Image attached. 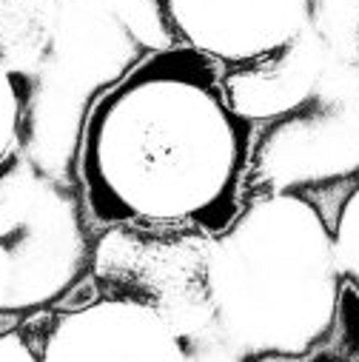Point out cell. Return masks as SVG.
I'll return each instance as SVG.
<instances>
[{"mask_svg": "<svg viewBox=\"0 0 359 362\" xmlns=\"http://www.w3.org/2000/svg\"><path fill=\"white\" fill-rule=\"evenodd\" d=\"M257 120L231 100L223 66L189 46L140 57L88 106L77 194L88 226L223 231L245 203Z\"/></svg>", "mask_w": 359, "mask_h": 362, "instance_id": "obj_1", "label": "cell"}, {"mask_svg": "<svg viewBox=\"0 0 359 362\" xmlns=\"http://www.w3.org/2000/svg\"><path fill=\"white\" fill-rule=\"evenodd\" d=\"M342 286L331 220L302 192L245 200L208 240V317L242 356L297 359L328 348Z\"/></svg>", "mask_w": 359, "mask_h": 362, "instance_id": "obj_2", "label": "cell"}, {"mask_svg": "<svg viewBox=\"0 0 359 362\" xmlns=\"http://www.w3.org/2000/svg\"><path fill=\"white\" fill-rule=\"evenodd\" d=\"M100 231L92 248L98 291L151 303L189 337L197 317L211 325L206 297V251L211 234L183 226H112Z\"/></svg>", "mask_w": 359, "mask_h": 362, "instance_id": "obj_3", "label": "cell"}, {"mask_svg": "<svg viewBox=\"0 0 359 362\" xmlns=\"http://www.w3.org/2000/svg\"><path fill=\"white\" fill-rule=\"evenodd\" d=\"M40 362H183L192 337L163 308L129 294L98 291L26 320Z\"/></svg>", "mask_w": 359, "mask_h": 362, "instance_id": "obj_4", "label": "cell"}, {"mask_svg": "<svg viewBox=\"0 0 359 362\" xmlns=\"http://www.w3.org/2000/svg\"><path fill=\"white\" fill-rule=\"evenodd\" d=\"M171 40L211 57L223 71L277 60L302 40L314 0H154Z\"/></svg>", "mask_w": 359, "mask_h": 362, "instance_id": "obj_5", "label": "cell"}, {"mask_svg": "<svg viewBox=\"0 0 359 362\" xmlns=\"http://www.w3.org/2000/svg\"><path fill=\"white\" fill-rule=\"evenodd\" d=\"M32 100H35L32 74L20 69L6 54V49L0 46V174L23 151Z\"/></svg>", "mask_w": 359, "mask_h": 362, "instance_id": "obj_6", "label": "cell"}, {"mask_svg": "<svg viewBox=\"0 0 359 362\" xmlns=\"http://www.w3.org/2000/svg\"><path fill=\"white\" fill-rule=\"evenodd\" d=\"M331 228L342 280L359 294V183L339 203Z\"/></svg>", "mask_w": 359, "mask_h": 362, "instance_id": "obj_7", "label": "cell"}, {"mask_svg": "<svg viewBox=\"0 0 359 362\" xmlns=\"http://www.w3.org/2000/svg\"><path fill=\"white\" fill-rule=\"evenodd\" d=\"M331 356L359 362V294L345 283L336 308V328L331 337Z\"/></svg>", "mask_w": 359, "mask_h": 362, "instance_id": "obj_8", "label": "cell"}, {"mask_svg": "<svg viewBox=\"0 0 359 362\" xmlns=\"http://www.w3.org/2000/svg\"><path fill=\"white\" fill-rule=\"evenodd\" d=\"M0 362H40L26 320L0 325Z\"/></svg>", "mask_w": 359, "mask_h": 362, "instance_id": "obj_9", "label": "cell"}]
</instances>
